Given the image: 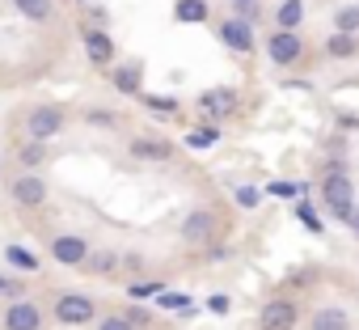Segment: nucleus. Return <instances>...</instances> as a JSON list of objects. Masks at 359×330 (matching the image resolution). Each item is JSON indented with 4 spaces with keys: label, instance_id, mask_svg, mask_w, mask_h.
Instances as JSON below:
<instances>
[{
    "label": "nucleus",
    "instance_id": "1",
    "mask_svg": "<svg viewBox=\"0 0 359 330\" xmlns=\"http://www.w3.org/2000/svg\"><path fill=\"white\" fill-rule=\"evenodd\" d=\"M18 123H22V136L26 140H60L64 131H68V106H60V102H34V106H26L22 114H18Z\"/></svg>",
    "mask_w": 359,
    "mask_h": 330
},
{
    "label": "nucleus",
    "instance_id": "2",
    "mask_svg": "<svg viewBox=\"0 0 359 330\" xmlns=\"http://www.w3.org/2000/svg\"><path fill=\"white\" fill-rule=\"evenodd\" d=\"M51 317H55L60 326L76 330V326H93V322L102 317V305H97V296H89V292H81V288H55V296H51Z\"/></svg>",
    "mask_w": 359,
    "mask_h": 330
},
{
    "label": "nucleus",
    "instance_id": "3",
    "mask_svg": "<svg viewBox=\"0 0 359 330\" xmlns=\"http://www.w3.org/2000/svg\"><path fill=\"white\" fill-rule=\"evenodd\" d=\"M9 199H13V208H22V212H39V208L51 199V183L43 178V170H18V174L9 178Z\"/></svg>",
    "mask_w": 359,
    "mask_h": 330
},
{
    "label": "nucleus",
    "instance_id": "4",
    "mask_svg": "<svg viewBox=\"0 0 359 330\" xmlns=\"http://www.w3.org/2000/svg\"><path fill=\"white\" fill-rule=\"evenodd\" d=\"M0 330H47V309L34 296H13L0 309Z\"/></svg>",
    "mask_w": 359,
    "mask_h": 330
},
{
    "label": "nucleus",
    "instance_id": "5",
    "mask_svg": "<svg viewBox=\"0 0 359 330\" xmlns=\"http://www.w3.org/2000/svg\"><path fill=\"white\" fill-rule=\"evenodd\" d=\"M89 237H81V233H72V229H55V233H47V258H55L60 267H85V258H89Z\"/></svg>",
    "mask_w": 359,
    "mask_h": 330
},
{
    "label": "nucleus",
    "instance_id": "6",
    "mask_svg": "<svg viewBox=\"0 0 359 330\" xmlns=\"http://www.w3.org/2000/svg\"><path fill=\"white\" fill-rule=\"evenodd\" d=\"M81 47H85V55H89L93 68H114L118 64V47H114V39H110L106 26L81 22Z\"/></svg>",
    "mask_w": 359,
    "mask_h": 330
},
{
    "label": "nucleus",
    "instance_id": "7",
    "mask_svg": "<svg viewBox=\"0 0 359 330\" xmlns=\"http://www.w3.org/2000/svg\"><path fill=\"white\" fill-rule=\"evenodd\" d=\"M220 233V216L216 208H195L182 216V225H177V237H182L187 246H212Z\"/></svg>",
    "mask_w": 359,
    "mask_h": 330
},
{
    "label": "nucleus",
    "instance_id": "8",
    "mask_svg": "<svg viewBox=\"0 0 359 330\" xmlns=\"http://www.w3.org/2000/svg\"><path fill=\"white\" fill-rule=\"evenodd\" d=\"M321 199H325V208H330L342 225H351V216H355V187H351V178H346V170H342V174H325Z\"/></svg>",
    "mask_w": 359,
    "mask_h": 330
},
{
    "label": "nucleus",
    "instance_id": "9",
    "mask_svg": "<svg viewBox=\"0 0 359 330\" xmlns=\"http://www.w3.org/2000/svg\"><path fill=\"white\" fill-rule=\"evenodd\" d=\"M216 34H220V43H224L233 55H250V51L258 47V39H254V22H245L241 13L220 18V22H216Z\"/></svg>",
    "mask_w": 359,
    "mask_h": 330
},
{
    "label": "nucleus",
    "instance_id": "10",
    "mask_svg": "<svg viewBox=\"0 0 359 330\" xmlns=\"http://www.w3.org/2000/svg\"><path fill=\"white\" fill-rule=\"evenodd\" d=\"M300 55H304V39L296 34V30H271V39H266V60L275 64V68H292V64H300Z\"/></svg>",
    "mask_w": 359,
    "mask_h": 330
},
{
    "label": "nucleus",
    "instance_id": "11",
    "mask_svg": "<svg viewBox=\"0 0 359 330\" xmlns=\"http://www.w3.org/2000/svg\"><path fill=\"white\" fill-rule=\"evenodd\" d=\"M199 110L208 114V123H224L229 114L241 110V93L229 89V85H216V89H203L199 93Z\"/></svg>",
    "mask_w": 359,
    "mask_h": 330
},
{
    "label": "nucleus",
    "instance_id": "12",
    "mask_svg": "<svg viewBox=\"0 0 359 330\" xmlns=\"http://www.w3.org/2000/svg\"><path fill=\"white\" fill-rule=\"evenodd\" d=\"M296 322H300V309L287 296H271L258 309V330H296Z\"/></svg>",
    "mask_w": 359,
    "mask_h": 330
},
{
    "label": "nucleus",
    "instance_id": "13",
    "mask_svg": "<svg viewBox=\"0 0 359 330\" xmlns=\"http://www.w3.org/2000/svg\"><path fill=\"white\" fill-rule=\"evenodd\" d=\"M55 161V152H51V144L47 140H18V148H13V165L18 170H47V165Z\"/></svg>",
    "mask_w": 359,
    "mask_h": 330
},
{
    "label": "nucleus",
    "instance_id": "14",
    "mask_svg": "<svg viewBox=\"0 0 359 330\" xmlns=\"http://www.w3.org/2000/svg\"><path fill=\"white\" fill-rule=\"evenodd\" d=\"M110 85L123 98H144V60H123L110 68Z\"/></svg>",
    "mask_w": 359,
    "mask_h": 330
},
{
    "label": "nucleus",
    "instance_id": "15",
    "mask_svg": "<svg viewBox=\"0 0 359 330\" xmlns=\"http://www.w3.org/2000/svg\"><path fill=\"white\" fill-rule=\"evenodd\" d=\"M127 157H135V161H144V165H161V161L173 157V144H169L165 136H135V140L127 144Z\"/></svg>",
    "mask_w": 359,
    "mask_h": 330
},
{
    "label": "nucleus",
    "instance_id": "16",
    "mask_svg": "<svg viewBox=\"0 0 359 330\" xmlns=\"http://www.w3.org/2000/svg\"><path fill=\"white\" fill-rule=\"evenodd\" d=\"M85 271H89L93 279L123 275V250H114V246H97V250H89V258H85Z\"/></svg>",
    "mask_w": 359,
    "mask_h": 330
},
{
    "label": "nucleus",
    "instance_id": "17",
    "mask_svg": "<svg viewBox=\"0 0 359 330\" xmlns=\"http://www.w3.org/2000/svg\"><path fill=\"white\" fill-rule=\"evenodd\" d=\"M0 258H5V267L18 271V275H39L43 271V258L30 246H22V242H9L5 250H0Z\"/></svg>",
    "mask_w": 359,
    "mask_h": 330
},
{
    "label": "nucleus",
    "instance_id": "18",
    "mask_svg": "<svg viewBox=\"0 0 359 330\" xmlns=\"http://www.w3.org/2000/svg\"><path fill=\"white\" fill-rule=\"evenodd\" d=\"M13 9L30 26H51L55 22V0H13Z\"/></svg>",
    "mask_w": 359,
    "mask_h": 330
},
{
    "label": "nucleus",
    "instance_id": "19",
    "mask_svg": "<svg viewBox=\"0 0 359 330\" xmlns=\"http://www.w3.org/2000/svg\"><path fill=\"white\" fill-rule=\"evenodd\" d=\"M173 22L177 26H203V22H212L208 0H173Z\"/></svg>",
    "mask_w": 359,
    "mask_h": 330
},
{
    "label": "nucleus",
    "instance_id": "20",
    "mask_svg": "<svg viewBox=\"0 0 359 330\" xmlns=\"http://www.w3.org/2000/svg\"><path fill=\"white\" fill-rule=\"evenodd\" d=\"M81 123L93 127V131H118L123 127V114L114 106H85L81 110Z\"/></svg>",
    "mask_w": 359,
    "mask_h": 330
},
{
    "label": "nucleus",
    "instance_id": "21",
    "mask_svg": "<svg viewBox=\"0 0 359 330\" xmlns=\"http://www.w3.org/2000/svg\"><path fill=\"white\" fill-rule=\"evenodd\" d=\"M309 330H351V317H346V309H338V305H321V309L309 317Z\"/></svg>",
    "mask_w": 359,
    "mask_h": 330
},
{
    "label": "nucleus",
    "instance_id": "22",
    "mask_svg": "<svg viewBox=\"0 0 359 330\" xmlns=\"http://www.w3.org/2000/svg\"><path fill=\"white\" fill-rule=\"evenodd\" d=\"M304 22V0H283V5L275 9V26L279 30H300Z\"/></svg>",
    "mask_w": 359,
    "mask_h": 330
},
{
    "label": "nucleus",
    "instance_id": "23",
    "mask_svg": "<svg viewBox=\"0 0 359 330\" xmlns=\"http://www.w3.org/2000/svg\"><path fill=\"white\" fill-rule=\"evenodd\" d=\"M325 55H330V60H351V55H355V34L334 30V34L325 39Z\"/></svg>",
    "mask_w": 359,
    "mask_h": 330
},
{
    "label": "nucleus",
    "instance_id": "24",
    "mask_svg": "<svg viewBox=\"0 0 359 330\" xmlns=\"http://www.w3.org/2000/svg\"><path fill=\"white\" fill-rule=\"evenodd\" d=\"M161 292H165V284H161V279H148V275L127 279V296H131V301H156Z\"/></svg>",
    "mask_w": 359,
    "mask_h": 330
},
{
    "label": "nucleus",
    "instance_id": "25",
    "mask_svg": "<svg viewBox=\"0 0 359 330\" xmlns=\"http://www.w3.org/2000/svg\"><path fill=\"white\" fill-rule=\"evenodd\" d=\"M262 191H266L271 199H300V195H304V187H300V183H287V178H271Z\"/></svg>",
    "mask_w": 359,
    "mask_h": 330
},
{
    "label": "nucleus",
    "instance_id": "26",
    "mask_svg": "<svg viewBox=\"0 0 359 330\" xmlns=\"http://www.w3.org/2000/svg\"><path fill=\"white\" fill-rule=\"evenodd\" d=\"M296 220H300L313 237H317V233H325V225H321V216H317V208H313L309 199H300V204H296Z\"/></svg>",
    "mask_w": 359,
    "mask_h": 330
},
{
    "label": "nucleus",
    "instance_id": "27",
    "mask_svg": "<svg viewBox=\"0 0 359 330\" xmlns=\"http://www.w3.org/2000/svg\"><path fill=\"white\" fill-rule=\"evenodd\" d=\"M220 140V127L212 123V127H195V131H187V148H212Z\"/></svg>",
    "mask_w": 359,
    "mask_h": 330
},
{
    "label": "nucleus",
    "instance_id": "28",
    "mask_svg": "<svg viewBox=\"0 0 359 330\" xmlns=\"http://www.w3.org/2000/svg\"><path fill=\"white\" fill-rule=\"evenodd\" d=\"M334 30H346V34H359V5H342L334 13Z\"/></svg>",
    "mask_w": 359,
    "mask_h": 330
},
{
    "label": "nucleus",
    "instance_id": "29",
    "mask_svg": "<svg viewBox=\"0 0 359 330\" xmlns=\"http://www.w3.org/2000/svg\"><path fill=\"white\" fill-rule=\"evenodd\" d=\"M156 305H161V309H177V313H191V309H195V301H191L187 292H169V288L156 296Z\"/></svg>",
    "mask_w": 359,
    "mask_h": 330
},
{
    "label": "nucleus",
    "instance_id": "30",
    "mask_svg": "<svg viewBox=\"0 0 359 330\" xmlns=\"http://www.w3.org/2000/svg\"><path fill=\"white\" fill-rule=\"evenodd\" d=\"M144 271H148V258H144L140 250H123V275H127V279H140Z\"/></svg>",
    "mask_w": 359,
    "mask_h": 330
},
{
    "label": "nucleus",
    "instance_id": "31",
    "mask_svg": "<svg viewBox=\"0 0 359 330\" xmlns=\"http://www.w3.org/2000/svg\"><path fill=\"white\" fill-rule=\"evenodd\" d=\"M262 195H266V191H258V187H237V191H233V204L245 208V212H254V208L262 204Z\"/></svg>",
    "mask_w": 359,
    "mask_h": 330
},
{
    "label": "nucleus",
    "instance_id": "32",
    "mask_svg": "<svg viewBox=\"0 0 359 330\" xmlns=\"http://www.w3.org/2000/svg\"><path fill=\"white\" fill-rule=\"evenodd\" d=\"M93 330H135V322H131L127 313H102V317L93 322Z\"/></svg>",
    "mask_w": 359,
    "mask_h": 330
},
{
    "label": "nucleus",
    "instance_id": "33",
    "mask_svg": "<svg viewBox=\"0 0 359 330\" xmlns=\"http://www.w3.org/2000/svg\"><path fill=\"white\" fill-rule=\"evenodd\" d=\"M144 106L156 110V114H177V98H156V93H144Z\"/></svg>",
    "mask_w": 359,
    "mask_h": 330
},
{
    "label": "nucleus",
    "instance_id": "34",
    "mask_svg": "<svg viewBox=\"0 0 359 330\" xmlns=\"http://www.w3.org/2000/svg\"><path fill=\"white\" fill-rule=\"evenodd\" d=\"M0 296H5V301H13V296H26V284L18 279V271H13V275H0Z\"/></svg>",
    "mask_w": 359,
    "mask_h": 330
},
{
    "label": "nucleus",
    "instance_id": "35",
    "mask_svg": "<svg viewBox=\"0 0 359 330\" xmlns=\"http://www.w3.org/2000/svg\"><path fill=\"white\" fill-rule=\"evenodd\" d=\"M127 317L135 322V330H148V326H152V313H148V309H140V301L127 309Z\"/></svg>",
    "mask_w": 359,
    "mask_h": 330
},
{
    "label": "nucleus",
    "instance_id": "36",
    "mask_svg": "<svg viewBox=\"0 0 359 330\" xmlns=\"http://www.w3.org/2000/svg\"><path fill=\"white\" fill-rule=\"evenodd\" d=\"M85 22H93V26H110V13H106V9H97V5H93V9H89V13H85Z\"/></svg>",
    "mask_w": 359,
    "mask_h": 330
},
{
    "label": "nucleus",
    "instance_id": "37",
    "mask_svg": "<svg viewBox=\"0 0 359 330\" xmlns=\"http://www.w3.org/2000/svg\"><path fill=\"white\" fill-rule=\"evenodd\" d=\"M208 309H212V313H229V309H233V301H229V296H212V301H208Z\"/></svg>",
    "mask_w": 359,
    "mask_h": 330
},
{
    "label": "nucleus",
    "instance_id": "38",
    "mask_svg": "<svg viewBox=\"0 0 359 330\" xmlns=\"http://www.w3.org/2000/svg\"><path fill=\"white\" fill-rule=\"evenodd\" d=\"M229 5H233V9H241V5H258V0H229Z\"/></svg>",
    "mask_w": 359,
    "mask_h": 330
},
{
    "label": "nucleus",
    "instance_id": "39",
    "mask_svg": "<svg viewBox=\"0 0 359 330\" xmlns=\"http://www.w3.org/2000/svg\"><path fill=\"white\" fill-rule=\"evenodd\" d=\"M351 225H355V233H359V208H355V216H351Z\"/></svg>",
    "mask_w": 359,
    "mask_h": 330
},
{
    "label": "nucleus",
    "instance_id": "40",
    "mask_svg": "<svg viewBox=\"0 0 359 330\" xmlns=\"http://www.w3.org/2000/svg\"><path fill=\"white\" fill-rule=\"evenodd\" d=\"M76 5H93V0H76Z\"/></svg>",
    "mask_w": 359,
    "mask_h": 330
}]
</instances>
